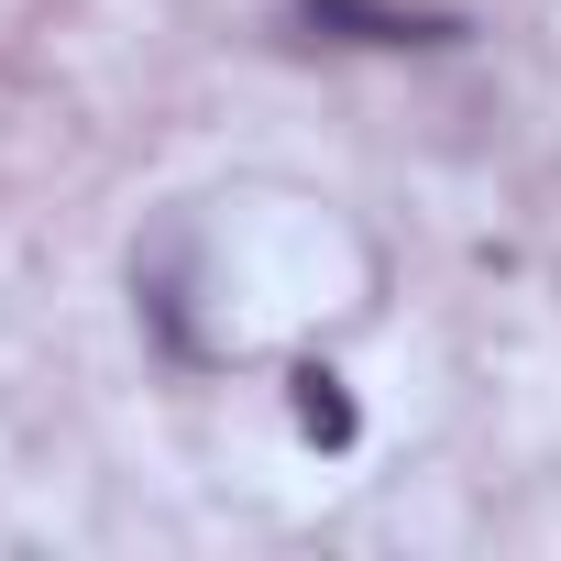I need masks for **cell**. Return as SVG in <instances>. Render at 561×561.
Segmentation results:
<instances>
[{"label":"cell","mask_w":561,"mask_h":561,"mask_svg":"<svg viewBox=\"0 0 561 561\" xmlns=\"http://www.w3.org/2000/svg\"><path fill=\"white\" fill-rule=\"evenodd\" d=\"M298 12L342 45H451L462 34L451 12H397V0H298Z\"/></svg>","instance_id":"1"},{"label":"cell","mask_w":561,"mask_h":561,"mask_svg":"<svg viewBox=\"0 0 561 561\" xmlns=\"http://www.w3.org/2000/svg\"><path fill=\"white\" fill-rule=\"evenodd\" d=\"M298 430H309V440H353V397H342L331 375H298Z\"/></svg>","instance_id":"2"}]
</instances>
